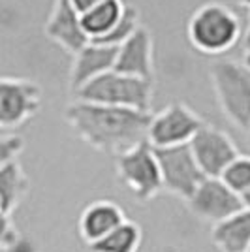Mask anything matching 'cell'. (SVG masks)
Returning a JSON list of instances; mask_svg holds the SVG:
<instances>
[{
  "label": "cell",
  "instance_id": "obj_1",
  "mask_svg": "<svg viewBox=\"0 0 250 252\" xmlns=\"http://www.w3.org/2000/svg\"><path fill=\"white\" fill-rule=\"evenodd\" d=\"M64 121L89 147L119 157L137 143L147 141L151 111L73 100L64 109Z\"/></svg>",
  "mask_w": 250,
  "mask_h": 252
},
{
  "label": "cell",
  "instance_id": "obj_2",
  "mask_svg": "<svg viewBox=\"0 0 250 252\" xmlns=\"http://www.w3.org/2000/svg\"><path fill=\"white\" fill-rule=\"evenodd\" d=\"M190 45L203 55H222L241 38L239 17L220 2H205L188 19Z\"/></svg>",
  "mask_w": 250,
  "mask_h": 252
},
{
  "label": "cell",
  "instance_id": "obj_3",
  "mask_svg": "<svg viewBox=\"0 0 250 252\" xmlns=\"http://www.w3.org/2000/svg\"><path fill=\"white\" fill-rule=\"evenodd\" d=\"M209 75L222 115L247 134L250 128V70L243 63L224 59L211 66Z\"/></svg>",
  "mask_w": 250,
  "mask_h": 252
},
{
  "label": "cell",
  "instance_id": "obj_4",
  "mask_svg": "<svg viewBox=\"0 0 250 252\" xmlns=\"http://www.w3.org/2000/svg\"><path fill=\"white\" fill-rule=\"evenodd\" d=\"M73 94H75V100H81V102L151 111L155 81L137 79V77H130L111 70L96 77L89 85H85L83 89L75 91Z\"/></svg>",
  "mask_w": 250,
  "mask_h": 252
},
{
  "label": "cell",
  "instance_id": "obj_5",
  "mask_svg": "<svg viewBox=\"0 0 250 252\" xmlns=\"http://www.w3.org/2000/svg\"><path fill=\"white\" fill-rule=\"evenodd\" d=\"M117 177L139 201H151L162 192V177L155 147L141 141L117 157Z\"/></svg>",
  "mask_w": 250,
  "mask_h": 252
},
{
  "label": "cell",
  "instance_id": "obj_6",
  "mask_svg": "<svg viewBox=\"0 0 250 252\" xmlns=\"http://www.w3.org/2000/svg\"><path fill=\"white\" fill-rule=\"evenodd\" d=\"M203 125L205 121L192 107L183 102H173L158 113H151L147 141L155 149L187 145Z\"/></svg>",
  "mask_w": 250,
  "mask_h": 252
},
{
  "label": "cell",
  "instance_id": "obj_7",
  "mask_svg": "<svg viewBox=\"0 0 250 252\" xmlns=\"http://www.w3.org/2000/svg\"><path fill=\"white\" fill-rule=\"evenodd\" d=\"M155 153H156L158 166H160L162 190L177 196L179 200L188 201L199 187V183L205 179L188 143L175 145V147L155 149Z\"/></svg>",
  "mask_w": 250,
  "mask_h": 252
},
{
  "label": "cell",
  "instance_id": "obj_8",
  "mask_svg": "<svg viewBox=\"0 0 250 252\" xmlns=\"http://www.w3.org/2000/svg\"><path fill=\"white\" fill-rule=\"evenodd\" d=\"M42 87L31 79L0 77V130H13L38 115Z\"/></svg>",
  "mask_w": 250,
  "mask_h": 252
},
{
  "label": "cell",
  "instance_id": "obj_9",
  "mask_svg": "<svg viewBox=\"0 0 250 252\" xmlns=\"http://www.w3.org/2000/svg\"><path fill=\"white\" fill-rule=\"evenodd\" d=\"M188 147L205 177H222L226 168L239 157V149L228 132L207 123L194 134Z\"/></svg>",
  "mask_w": 250,
  "mask_h": 252
},
{
  "label": "cell",
  "instance_id": "obj_10",
  "mask_svg": "<svg viewBox=\"0 0 250 252\" xmlns=\"http://www.w3.org/2000/svg\"><path fill=\"white\" fill-rule=\"evenodd\" d=\"M188 209L198 219L213 226L243 211L241 196L235 194L220 177H205L187 201Z\"/></svg>",
  "mask_w": 250,
  "mask_h": 252
},
{
  "label": "cell",
  "instance_id": "obj_11",
  "mask_svg": "<svg viewBox=\"0 0 250 252\" xmlns=\"http://www.w3.org/2000/svg\"><path fill=\"white\" fill-rule=\"evenodd\" d=\"M155 43L149 27L141 25L125 43L117 47L115 72L137 77V79H155Z\"/></svg>",
  "mask_w": 250,
  "mask_h": 252
},
{
  "label": "cell",
  "instance_id": "obj_12",
  "mask_svg": "<svg viewBox=\"0 0 250 252\" xmlns=\"http://www.w3.org/2000/svg\"><path fill=\"white\" fill-rule=\"evenodd\" d=\"M45 36L70 55L79 53L91 42L83 31L81 15L73 10L70 0H53L51 13L45 23Z\"/></svg>",
  "mask_w": 250,
  "mask_h": 252
},
{
  "label": "cell",
  "instance_id": "obj_13",
  "mask_svg": "<svg viewBox=\"0 0 250 252\" xmlns=\"http://www.w3.org/2000/svg\"><path fill=\"white\" fill-rule=\"evenodd\" d=\"M117 47L89 42L79 53L73 55V63L70 68V87L72 91H79L85 85L94 81L96 77L111 72L115 68Z\"/></svg>",
  "mask_w": 250,
  "mask_h": 252
},
{
  "label": "cell",
  "instance_id": "obj_14",
  "mask_svg": "<svg viewBox=\"0 0 250 252\" xmlns=\"http://www.w3.org/2000/svg\"><path fill=\"white\" fill-rule=\"evenodd\" d=\"M126 220L125 211L111 200H96L89 203L77 222L79 235L87 245L100 241L115 228H119Z\"/></svg>",
  "mask_w": 250,
  "mask_h": 252
},
{
  "label": "cell",
  "instance_id": "obj_15",
  "mask_svg": "<svg viewBox=\"0 0 250 252\" xmlns=\"http://www.w3.org/2000/svg\"><path fill=\"white\" fill-rule=\"evenodd\" d=\"M213 245L220 252H249L250 251V211L243 209L219 222L211 230Z\"/></svg>",
  "mask_w": 250,
  "mask_h": 252
},
{
  "label": "cell",
  "instance_id": "obj_16",
  "mask_svg": "<svg viewBox=\"0 0 250 252\" xmlns=\"http://www.w3.org/2000/svg\"><path fill=\"white\" fill-rule=\"evenodd\" d=\"M29 177L25 173L19 160H13L10 164L0 168V209L6 215H11L21 205L29 192Z\"/></svg>",
  "mask_w": 250,
  "mask_h": 252
},
{
  "label": "cell",
  "instance_id": "obj_17",
  "mask_svg": "<svg viewBox=\"0 0 250 252\" xmlns=\"http://www.w3.org/2000/svg\"><path fill=\"white\" fill-rule=\"evenodd\" d=\"M125 6L126 4H123V0H102L98 6L81 15L83 31L91 38V42L105 36L113 29L121 19Z\"/></svg>",
  "mask_w": 250,
  "mask_h": 252
},
{
  "label": "cell",
  "instance_id": "obj_18",
  "mask_svg": "<svg viewBox=\"0 0 250 252\" xmlns=\"http://www.w3.org/2000/svg\"><path fill=\"white\" fill-rule=\"evenodd\" d=\"M143 241V231L136 222L126 219L119 228L100 241L89 245V252H137Z\"/></svg>",
  "mask_w": 250,
  "mask_h": 252
},
{
  "label": "cell",
  "instance_id": "obj_19",
  "mask_svg": "<svg viewBox=\"0 0 250 252\" xmlns=\"http://www.w3.org/2000/svg\"><path fill=\"white\" fill-rule=\"evenodd\" d=\"M141 27V17H139V10L136 6H125L121 19L117 21L111 31L107 32L105 36L93 40L96 43H102V45H111V47H119L121 43H125L134 32Z\"/></svg>",
  "mask_w": 250,
  "mask_h": 252
},
{
  "label": "cell",
  "instance_id": "obj_20",
  "mask_svg": "<svg viewBox=\"0 0 250 252\" xmlns=\"http://www.w3.org/2000/svg\"><path fill=\"white\" fill-rule=\"evenodd\" d=\"M222 181L228 185L229 189L235 194H243L250 189V157L247 155H239L231 164H229L226 171L222 173Z\"/></svg>",
  "mask_w": 250,
  "mask_h": 252
},
{
  "label": "cell",
  "instance_id": "obj_21",
  "mask_svg": "<svg viewBox=\"0 0 250 252\" xmlns=\"http://www.w3.org/2000/svg\"><path fill=\"white\" fill-rule=\"evenodd\" d=\"M25 139L17 134H0V168L10 164L23 153Z\"/></svg>",
  "mask_w": 250,
  "mask_h": 252
},
{
  "label": "cell",
  "instance_id": "obj_22",
  "mask_svg": "<svg viewBox=\"0 0 250 252\" xmlns=\"http://www.w3.org/2000/svg\"><path fill=\"white\" fill-rule=\"evenodd\" d=\"M19 237L21 235H19V231L15 230L10 215L0 211V251H8Z\"/></svg>",
  "mask_w": 250,
  "mask_h": 252
},
{
  "label": "cell",
  "instance_id": "obj_23",
  "mask_svg": "<svg viewBox=\"0 0 250 252\" xmlns=\"http://www.w3.org/2000/svg\"><path fill=\"white\" fill-rule=\"evenodd\" d=\"M6 252H38V249H36V245H34L31 239L19 237V239L13 243Z\"/></svg>",
  "mask_w": 250,
  "mask_h": 252
},
{
  "label": "cell",
  "instance_id": "obj_24",
  "mask_svg": "<svg viewBox=\"0 0 250 252\" xmlns=\"http://www.w3.org/2000/svg\"><path fill=\"white\" fill-rule=\"evenodd\" d=\"M102 0H70V4L73 6V10L77 11L79 15L87 13L89 10H93L94 6H98Z\"/></svg>",
  "mask_w": 250,
  "mask_h": 252
},
{
  "label": "cell",
  "instance_id": "obj_25",
  "mask_svg": "<svg viewBox=\"0 0 250 252\" xmlns=\"http://www.w3.org/2000/svg\"><path fill=\"white\" fill-rule=\"evenodd\" d=\"M241 63L250 70V29L247 31L245 38H243V61Z\"/></svg>",
  "mask_w": 250,
  "mask_h": 252
},
{
  "label": "cell",
  "instance_id": "obj_26",
  "mask_svg": "<svg viewBox=\"0 0 250 252\" xmlns=\"http://www.w3.org/2000/svg\"><path fill=\"white\" fill-rule=\"evenodd\" d=\"M241 203H243V209L250 211V189L241 194Z\"/></svg>",
  "mask_w": 250,
  "mask_h": 252
},
{
  "label": "cell",
  "instance_id": "obj_27",
  "mask_svg": "<svg viewBox=\"0 0 250 252\" xmlns=\"http://www.w3.org/2000/svg\"><path fill=\"white\" fill-rule=\"evenodd\" d=\"M239 6H245V8H249L250 10V0H235Z\"/></svg>",
  "mask_w": 250,
  "mask_h": 252
},
{
  "label": "cell",
  "instance_id": "obj_28",
  "mask_svg": "<svg viewBox=\"0 0 250 252\" xmlns=\"http://www.w3.org/2000/svg\"><path fill=\"white\" fill-rule=\"evenodd\" d=\"M247 134H249V139H250V128H249V132H247Z\"/></svg>",
  "mask_w": 250,
  "mask_h": 252
},
{
  "label": "cell",
  "instance_id": "obj_29",
  "mask_svg": "<svg viewBox=\"0 0 250 252\" xmlns=\"http://www.w3.org/2000/svg\"><path fill=\"white\" fill-rule=\"evenodd\" d=\"M249 17H250V13H249Z\"/></svg>",
  "mask_w": 250,
  "mask_h": 252
},
{
  "label": "cell",
  "instance_id": "obj_30",
  "mask_svg": "<svg viewBox=\"0 0 250 252\" xmlns=\"http://www.w3.org/2000/svg\"><path fill=\"white\" fill-rule=\"evenodd\" d=\"M0 211H2V209H0Z\"/></svg>",
  "mask_w": 250,
  "mask_h": 252
},
{
  "label": "cell",
  "instance_id": "obj_31",
  "mask_svg": "<svg viewBox=\"0 0 250 252\" xmlns=\"http://www.w3.org/2000/svg\"><path fill=\"white\" fill-rule=\"evenodd\" d=\"M249 252H250V251H249Z\"/></svg>",
  "mask_w": 250,
  "mask_h": 252
}]
</instances>
